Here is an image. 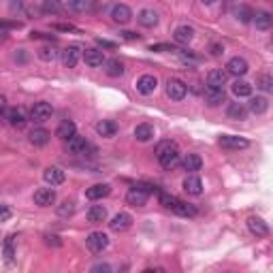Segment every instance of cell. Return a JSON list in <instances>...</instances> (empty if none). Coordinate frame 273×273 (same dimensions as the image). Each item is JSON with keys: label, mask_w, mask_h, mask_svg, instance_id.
I'll list each match as a JSON object with an SVG mask.
<instances>
[{"label": "cell", "mask_w": 273, "mask_h": 273, "mask_svg": "<svg viewBox=\"0 0 273 273\" xmlns=\"http://www.w3.org/2000/svg\"><path fill=\"white\" fill-rule=\"evenodd\" d=\"M252 113H256V116H263L265 111L269 109V100L265 96H254L252 100H250V107H248Z\"/></svg>", "instance_id": "e575fe53"}, {"label": "cell", "mask_w": 273, "mask_h": 273, "mask_svg": "<svg viewBox=\"0 0 273 273\" xmlns=\"http://www.w3.org/2000/svg\"><path fill=\"white\" fill-rule=\"evenodd\" d=\"M49 139H52V133L45 131V128H34V131L28 135V141H30L32 145H37V147L47 145Z\"/></svg>", "instance_id": "7402d4cb"}, {"label": "cell", "mask_w": 273, "mask_h": 273, "mask_svg": "<svg viewBox=\"0 0 273 273\" xmlns=\"http://www.w3.org/2000/svg\"><path fill=\"white\" fill-rule=\"evenodd\" d=\"M98 271H105V273H109L111 271V267H109V265H94V267H92V273H98Z\"/></svg>", "instance_id": "f907efd6"}, {"label": "cell", "mask_w": 273, "mask_h": 273, "mask_svg": "<svg viewBox=\"0 0 273 273\" xmlns=\"http://www.w3.org/2000/svg\"><path fill=\"white\" fill-rule=\"evenodd\" d=\"M105 220H107V209L103 205H92L88 209V222H92V224H100Z\"/></svg>", "instance_id": "4dcf8cb0"}, {"label": "cell", "mask_w": 273, "mask_h": 273, "mask_svg": "<svg viewBox=\"0 0 273 273\" xmlns=\"http://www.w3.org/2000/svg\"><path fill=\"white\" fill-rule=\"evenodd\" d=\"M256 85H258L261 90H265V92H271V90H273V79H271V75H258Z\"/></svg>", "instance_id": "b9f144b4"}, {"label": "cell", "mask_w": 273, "mask_h": 273, "mask_svg": "<svg viewBox=\"0 0 273 273\" xmlns=\"http://www.w3.org/2000/svg\"><path fill=\"white\" fill-rule=\"evenodd\" d=\"M248 228H250V233L256 235V237H267V235H269L267 222H265L263 218H256V215L248 218Z\"/></svg>", "instance_id": "d6986e66"}, {"label": "cell", "mask_w": 273, "mask_h": 273, "mask_svg": "<svg viewBox=\"0 0 273 273\" xmlns=\"http://www.w3.org/2000/svg\"><path fill=\"white\" fill-rule=\"evenodd\" d=\"M73 135H77V128H75V122H70V120H64L58 126V131H56V136H60L62 141L70 139Z\"/></svg>", "instance_id": "1f68e13d"}, {"label": "cell", "mask_w": 273, "mask_h": 273, "mask_svg": "<svg viewBox=\"0 0 273 273\" xmlns=\"http://www.w3.org/2000/svg\"><path fill=\"white\" fill-rule=\"evenodd\" d=\"M171 211L177 213V215H182V218H195V215H197V207L192 205V203H186V201H179L177 199V203L171 207Z\"/></svg>", "instance_id": "d4e9b609"}, {"label": "cell", "mask_w": 273, "mask_h": 273, "mask_svg": "<svg viewBox=\"0 0 273 273\" xmlns=\"http://www.w3.org/2000/svg\"><path fill=\"white\" fill-rule=\"evenodd\" d=\"M4 111H6V98L0 94V116H4Z\"/></svg>", "instance_id": "db71d44e"}, {"label": "cell", "mask_w": 273, "mask_h": 273, "mask_svg": "<svg viewBox=\"0 0 273 273\" xmlns=\"http://www.w3.org/2000/svg\"><path fill=\"white\" fill-rule=\"evenodd\" d=\"M52 28L58 32H79V28H75L73 24H54Z\"/></svg>", "instance_id": "ee69618b"}, {"label": "cell", "mask_w": 273, "mask_h": 273, "mask_svg": "<svg viewBox=\"0 0 273 273\" xmlns=\"http://www.w3.org/2000/svg\"><path fill=\"white\" fill-rule=\"evenodd\" d=\"M248 62L243 60V58H239V56H237V58H231L228 60V64H226V73L228 75H235V77H243L248 73Z\"/></svg>", "instance_id": "9a60e30c"}, {"label": "cell", "mask_w": 273, "mask_h": 273, "mask_svg": "<svg viewBox=\"0 0 273 273\" xmlns=\"http://www.w3.org/2000/svg\"><path fill=\"white\" fill-rule=\"evenodd\" d=\"M52 105L45 103V100H41V103H34V107L30 109V120L34 122H39V124H43V122H47L49 118H52Z\"/></svg>", "instance_id": "5b68a950"}, {"label": "cell", "mask_w": 273, "mask_h": 273, "mask_svg": "<svg viewBox=\"0 0 273 273\" xmlns=\"http://www.w3.org/2000/svg\"><path fill=\"white\" fill-rule=\"evenodd\" d=\"M30 39H45V41H56V37H54V34H45V32H32L30 34Z\"/></svg>", "instance_id": "7dc6e473"}, {"label": "cell", "mask_w": 273, "mask_h": 273, "mask_svg": "<svg viewBox=\"0 0 273 273\" xmlns=\"http://www.w3.org/2000/svg\"><path fill=\"white\" fill-rule=\"evenodd\" d=\"M147 192H143L141 188H136V186H135V188H131V190H128V195H126V203L128 205H133V207H143V205H145L147 203Z\"/></svg>", "instance_id": "ffe728a7"}, {"label": "cell", "mask_w": 273, "mask_h": 273, "mask_svg": "<svg viewBox=\"0 0 273 273\" xmlns=\"http://www.w3.org/2000/svg\"><path fill=\"white\" fill-rule=\"evenodd\" d=\"M156 158L164 171H173L179 164V147L175 141H160L156 145Z\"/></svg>", "instance_id": "6da1fadb"}, {"label": "cell", "mask_w": 273, "mask_h": 273, "mask_svg": "<svg viewBox=\"0 0 273 273\" xmlns=\"http://www.w3.org/2000/svg\"><path fill=\"white\" fill-rule=\"evenodd\" d=\"M67 6L73 13H85L90 9V0H67Z\"/></svg>", "instance_id": "f35d334b"}, {"label": "cell", "mask_w": 273, "mask_h": 273, "mask_svg": "<svg viewBox=\"0 0 273 273\" xmlns=\"http://www.w3.org/2000/svg\"><path fill=\"white\" fill-rule=\"evenodd\" d=\"M43 179H45L47 184H52V186H60V184H64L67 175H64V171L60 167H47L45 173H43Z\"/></svg>", "instance_id": "44dd1931"}, {"label": "cell", "mask_w": 273, "mask_h": 273, "mask_svg": "<svg viewBox=\"0 0 273 273\" xmlns=\"http://www.w3.org/2000/svg\"><path fill=\"white\" fill-rule=\"evenodd\" d=\"M83 62L88 64V67H92V68H98V67H103L105 64V56H103V52L100 49H85L83 52Z\"/></svg>", "instance_id": "e0dca14e"}, {"label": "cell", "mask_w": 273, "mask_h": 273, "mask_svg": "<svg viewBox=\"0 0 273 273\" xmlns=\"http://www.w3.org/2000/svg\"><path fill=\"white\" fill-rule=\"evenodd\" d=\"M15 239H17L15 235H9L4 239V256H6V261H13V258H15Z\"/></svg>", "instance_id": "ab89813d"}, {"label": "cell", "mask_w": 273, "mask_h": 273, "mask_svg": "<svg viewBox=\"0 0 273 273\" xmlns=\"http://www.w3.org/2000/svg\"><path fill=\"white\" fill-rule=\"evenodd\" d=\"M203 98H205V103L209 105V107H220V105L226 100V94H224V90L209 88V85H207L205 92H203Z\"/></svg>", "instance_id": "30bf717a"}, {"label": "cell", "mask_w": 273, "mask_h": 273, "mask_svg": "<svg viewBox=\"0 0 273 273\" xmlns=\"http://www.w3.org/2000/svg\"><path fill=\"white\" fill-rule=\"evenodd\" d=\"M252 21L256 24L258 30H269V28L273 26V17H271V13H267V11H258V13H254Z\"/></svg>", "instance_id": "f546056e"}, {"label": "cell", "mask_w": 273, "mask_h": 273, "mask_svg": "<svg viewBox=\"0 0 273 273\" xmlns=\"http://www.w3.org/2000/svg\"><path fill=\"white\" fill-rule=\"evenodd\" d=\"M136 21H139L143 28H154L158 24V15L152 9H143V11H139V15H136Z\"/></svg>", "instance_id": "83f0119b"}, {"label": "cell", "mask_w": 273, "mask_h": 273, "mask_svg": "<svg viewBox=\"0 0 273 273\" xmlns=\"http://www.w3.org/2000/svg\"><path fill=\"white\" fill-rule=\"evenodd\" d=\"M15 60H19V62H26V60H28L26 54H24V49H19V52L15 54Z\"/></svg>", "instance_id": "9f6ffc18"}, {"label": "cell", "mask_w": 273, "mask_h": 273, "mask_svg": "<svg viewBox=\"0 0 273 273\" xmlns=\"http://www.w3.org/2000/svg\"><path fill=\"white\" fill-rule=\"evenodd\" d=\"M109 195H111L109 184H94V186H90V188L85 190V197H88L90 201H100V199H105Z\"/></svg>", "instance_id": "2e32d148"}, {"label": "cell", "mask_w": 273, "mask_h": 273, "mask_svg": "<svg viewBox=\"0 0 273 273\" xmlns=\"http://www.w3.org/2000/svg\"><path fill=\"white\" fill-rule=\"evenodd\" d=\"M39 58H41L43 62H54L56 58H58V49L52 47V45L41 47V49H39Z\"/></svg>", "instance_id": "74e56055"}, {"label": "cell", "mask_w": 273, "mask_h": 273, "mask_svg": "<svg viewBox=\"0 0 273 273\" xmlns=\"http://www.w3.org/2000/svg\"><path fill=\"white\" fill-rule=\"evenodd\" d=\"M226 81H228V73L222 68H213V70H209V75H207V85H209V88L224 90Z\"/></svg>", "instance_id": "5bb4252c"}, {"label": "cell", "mask_w": 273, "mask_h": 273, "mask_svg": "<svg viewBox=\"0 0 273 273\" xmlns=\"http://www.w3.org/2000/svg\"><path fill=\"white\" fill-rule=\"evenodd\" d=\"M173 39L179 43V45H188V43L195 39V28L184 24V26H177L175 32H173Z\"/></svg>", "instance_id": "ac0fdd59"}, {"label": "cell", "mask_w": 273, "mask_h": 273, "mask_svg": "<svg viewBox=\"0 0 273 273\" xmlns=\"http://www.w3.org/2000/svg\"><path fill=\"white\" fill-rule=\"evenodd\" d=\"M111 19L116 21V24H128V21L133 19V11H131V6H126V4H113V9H111Z\"/></svg>", "instance_id": "7c38bea8"}, {"label": "cell", "mask_w": 273, "mask_h": 273, "mask_svg": "<svg viewBox=\"0 0 273 273\" xmlns=\"http://www.w3.org/2000/svg\"><path fill=\"white\" fill-rule=\"evenodd\" d=\"M156 85H158V79H156L154 75H141L139 79H136V92H139V94H143V96L154 94Z\"/></svg>", "instance_id": "9c48e42d"}, {"label": "cell", "mask_w": 273, "mask_h": 273, "mask_svg": "<svg viewBox=\"0 0 273 273\" xmlns=\"http://www.w3.org/2000/svg\"><path fill=\"white\" fill-rule=\"evenodd\" d=\"M158 199H160V205L162 207H167V209H171L175 203H177V197H173V195H167V192H160L158 195Z\"/></svg>", "instance_id": "7bdbcfd3"}, {"label": "cell", "mask_w": 273, "mask_h": 273, "mask_svg": "<svg viewBox=\"0 0 273 273\" xmlns=\"http://www.w3.org/2000/svg\"><path fill=\"white\" fill-rule=\"evenodd\" d=\"M85 246H88V250L92 254H100L103 250H107V246H109V237L105 233H90L88 239H85Z\"/></svg>", "instance_id": "3957f363"}, {"label": "cell", "mask_w": 273, "mask_h": 273, "mask_svg": "<svg viewBox=\"0 0 273 273\" xmlns=\"http://www.w3.org/2000/svg\"><path fill=\"white\" fill-rule=\"evenodd\" d=\"M131 226H133V215L126 213V211L116 213V215L111 218V222H109V228H111V231H116V233H124V231H128Z\"/></svg>", "instance_id": "8992f818"}, {"label": "cell", "mask_w": 273, "mask_h": 273, "mask_svg": "<svg viewBox=\"0 0 273 273\" xmlns=\"http://www.w3.org/2000/svg\"><path fill=\"white\" fill-rule=\"evenodd\" d=\"M96 133L103 136V139H111V136H116V133H118V124L111 120H100L96 124Z\"/></svg>", "instance_id": "484cf974"}, {"label": "cell", "mask_w": 273, "mask_h": 273, "mask_svg": "<svg viewBox=\"0 0 273 273\" xmlns=\"http://www.w3.org/2000/svg\"><path fill=\"white\" fill-rule=\"evenodd\" d=\"M235 15H237V19H239V21H243V24H250V21H252V17H254V11L250 9L248 4H237Z\"/></svg>", "instance_id": "d590c367"}, {"label": "cell", "mask_w": 273, "mask_h": 273, "mask_svg": "<svg viewBox=\"0 0 273 273\" xmlns=\"http://www.w3.org/2000/svg\"><path fill=\"white\" fill-rule=\"evenodd\" d=\"M60 58H62V64H64L67 68H75L77 62H79V58H81V52H79L77 45H68V47L60 54Z\"/></svg>", "instance_id": "4fadbf2b"}, {"label": "cell", "mask_w": 273, "mask_h": 273, "mask_svg": "<svg viewBox=\"0 0 273 273\" xmlns=\"http://www.w3.org/2000/svg\"><path fill=\"white\" fill-rule=\"evenodd\" d=\"M11 9L13 11H21V9H24V0H11Z\"/></svg>", "instance_id": "f5cc1de1"}, {"label": "cell", "mask_w": 273, "mask_h": 273, "mask_svg": "<svg viewBox=\"0 0 273 273\" xmlns=\"http://www.w3.org/2000/svg\"><path fill=\"white\" fill-rule=\"evenodd\" d=\"M11 218V209L6 205H0V222H6Z\"/></svg>", "instance_id": "c3c4849f"}, {"label": "cell", "mask_w": 273, "mask_h": 273, "mask_svg": "<svg viewBox=\"0 0 273 273\" xmlns=\"http://www.w3.org/2000/svg\"><path fill=\"white\" fill-rule=\"evenodd\" d=\"M226 116L231 118V120H246L248 118V107H243L241 103H231L228 105V109H226Z\"/></svg>", "instance_id": "d6a6232c"}, {"label": "cell", "mask_w": 273, "mask_h": 273, "mask_svg": "<svg viewBox=\"0 0 273 273\" xmlns=\"http://www.w3.org/2000/svg\"><path fill=\"white\" fill-rule=\"evenodd\" d=\"M231 92L237 96V98H243V96H250L252 94V85L248 81H243V79H237V81L231 85Z\"/></svg>", "instance_id": "836d02e7"}, {"label": "cell", "mask_w": 273, "mask_h": 273, "mask_svg": "<svg viewBox=\"0 0 273 273\" xmlns=\"http://www.w3.org/2000/svg\"><path fill=\"white\" fill-rule=\"evenodd\" d=\"M4 118L9 122V126L17 128V131L28 124V113H26V109H21V107H13V109L4 111Z\"/></svg>", "instance_id": "277c9868"}, {"label": "cell", "mask_w": 273, "mask_h": 273, "mask_svg": "<svg viewBox=\"0 0 273 273\" xmlns=\"http://www.w3.org/2000/svg\"><path fill=\"white\" fill-rule=\"evenodd\" d=\"M0 28H21V21H0Z\"/></svg>", "instance_id": "816d5d0a"}, {"label": "cell", "mask_w": 273, "mask_h": 273, "mask_svg": "<svg viewBox=\"0 0 273 273\" xmlns=\"http://www.w3.org/2000/svg\"><path fill=\"white\" fill-rule=\"evenodd\" d=\"M45 239H47L49 246H52V243H54V246H60V243H62V241H58V237H45Z\"/></svg>", "instance_id": "6f0895ef"}, {"label": "cell", "mask_w": 273, "mask_h": 273, "mask_svg": "<svg viewBox=\"0 0 273 273\" xmlns=\"http://www.w3.org/2000/svg\"><path fill=\"white\" fill-rule=\"evenodd\" d=\"M64 149L73 156H92L96 152V149L85 141V136H79V135H73L70 139L64 141Z\"/></svg>", "instance_id": "7a4b0ae2"}, {"label": "cell", "mask_w": 273, "mask_h": 273, "mask_svg": "<svg viewBox=\"0 0 273 273\" xmlns=\"http://www.w3.org/2000/svg\"><path fill=\"white\" fill-rule=\"evenodd\" d=\"M43 11L56 15V13L62 11V2H60V0H43Z\"/></svg>", "instance_id": "60d3db41"}, {"label": "cell", "mask_w": 273, "mask_h": 273, "mask_svg": "<svg viewBox=\"0 0 273 273\" xmlns=\"http://www.w3.org/2000/svg\"><path fill=\"white\" fill-rule=\"evenodd\" d=\"M154 135H156L154 126H152V124H147V122H143V124H139V126L135 128V139H136V141H141V143L152 141V139H154Z\"/></svg>", "instance_id": "603a6c76"}, {"label": "cell", "mask_w": 273, "mask_h": 273, "mask_svg": "<svg viewBox=\"0 0 273 273\" xmlns=\"http://www.w3.org/2000/svg\"><path fill=\"white\" fill-rule=\"evenodd\" d=\"M34 203L39 207H52L56 203V190L54 188H39L34 192Z\"/></svg>", "instance_id": "8fae6325"}, {"label": "cell", "mask_w": 273, "mask_h": 273, "mask_svg": "<svg viewBox=\"0 0 273 273\" xmlns=\"http://www.w3.org/2000/svg\"><path fill=\"white\" fill-rule=\"evenodd\" d=\"M105 73L109 77H122L124 75V62L118 60V58L105 60Z\"/></svg>", "instance_id": "f1b7e54d"}, {"label": "cell", "mask_w": 273, "mask_h": 273, "mask_svg": "<svg viewBox=\"0 0 273 273\" xmlns=\"http://www.w3.org/2000/svg\"><path fill=\"white\" fill-rule=\"evenodd\" d=\"M182 167H184V171H188V173H197V171H201V167H203V158L199 154H186V158L182 160Z\"/></svg>", "instance_id": "4316f807"}, {"label": "cell", "mask_w": 273, "mask_h": 273, "mask_svg": "<svg viewBox=\"0 0 273 273\" xmlns=\"http://www.w3.org/2000/svg\"><path fill=\"white\" fill-rule=\"evenodd\" d=\"M96 43H98L100 47H107V49H116V47H118V45H116V43H113V41H107V39H98Z\"/></svg>", "instance_id": "681fc988"}, {"label": "cell", "mask_w": 273, "mask_h": 273, "mask_svg": "<svg viewBox=\"0 0 273 273\" xmlns=\"http://www.w3.org/2000/svg\"><path fill=\"white\" fill-rule=\"evenodd\" d=\"M149 49H152V52H177V49H173L171 45H164V43H158V45H152Z\"/></svg>", "instance_id": "bcb514c9"}, {"label": "cell", "mask_w": 273, "mask_h": 273, "mask_svg": "<svg viewBox=\"0 0 273 273\" xmlns=\"http://www.w3.org/2000/svg\"><path fill=\"white\" fill-rule=\"evenodd\" d=\"M205 4H213V2H218V0H203Z\"/></svg>", "instance_id": "680465c9"}, {"label": "cell", "mask_w": 273, "mask_h": 273, "mask_svg": "<svg viewBox=\"0 0 273 273\" xmlns=\"http://www.w3.org/2000/svg\"><path fill=\"white\" fill-rule=\"evenodd\" d=\"M188 92V85H186L182 79H169L167 81V96L171 100H182Z\"/></svg>", "instance_id": "ba28073f"}, {"label": "cell", "mask_w": 273, "mask_h": 273, "mask_svg": "<svg viewBox=\"0 0 273 273\" xmlns=\"http://www.w3.org/2000/svg\"><path fill=\"white\" fill-rule=\"evenodd\" d=\"M77 209V203L73 199H67V201H62V203L58 205V215L60 218H68V215H73Z\"/></svg>", "instance_id": "8d00e7d4"}, {"label": "cell", "mask_w": 273, "mask_h": 273, "mask_svg": "<svg viewBox=\"0 0 273 273\" xmlns=\"http://www.w3.org/2000/svg\"><path fill=\"white\" fill-rule=\"evenodd\" d=\"M209 52H211V56H213V58H220V56L224 54V47H222L220 43H213V45L209 47Z\"/></svg>", "instance_id": "f6af8a7d"}, {"label": "cell", "mask_w": 273, "mask_h": 273, "mask_svg": "<svg viewBox=\"0 0 273 273\" xmlns=\"http://www.w3.org/2000/svg\"><path fill=\"white\" fill-rule=\"evenodd\" d=\"M184 190L188 192V195H195V197H199L201 192H203V182H201V177L199 175H188L184 179Z\"/></svg>", "instance_id": "cb8c5ba5"}, {"label": "cell", "mask_w": 273, "mask_h": 273, "mask_svg": "<svg viewBox=\"0 0 273 273\" xmlns=\"http://www.w3.org/2000/svg\"><path fill=\"white\" fill-rule=\"evenodd\" d=\"M122 37L128 39V41H135V39H139V34L136 32H122Z\"/></svg>", "instance_id": "11a10c76"}, {"label": "cell", "mask_w": 273, "mask_h": 273, "mask_svg": "<svg viewBox=\"0 0 273 273\" xmlns=\"http://www.w3.org/2000/svg\"><path fill=\"white\" fill-rule=\"evenodd\" d=\"M218 143H220V147H224V149H246L250 145L248 139L237 136V135H222Z\"/></svg>", "instance_id": "52a82bcc"}]
</instances>
